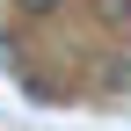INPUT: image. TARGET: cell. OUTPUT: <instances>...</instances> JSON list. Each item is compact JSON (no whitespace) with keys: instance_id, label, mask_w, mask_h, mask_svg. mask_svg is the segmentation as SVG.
<instances>
[{"instance_id":"1","label":"cell","mask_w":131,"mask_h":131,"mask_svg":"<svg viewBox=\"0 0 131 131\" xmlns=\"http://www.w3.org/2000/svg\"><path fill=\"white\" fill-rule=\"evenodd\" d=\"M58 0H15V15H51Z\"/></svg>"}]
</instances>
